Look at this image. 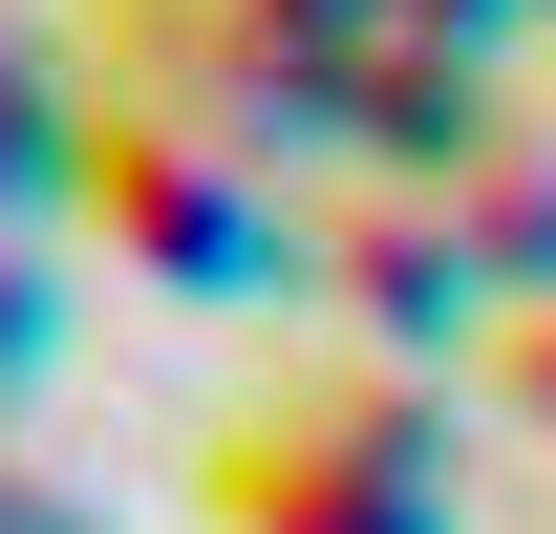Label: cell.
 I'll use <instances>...</instances> for the list:
<instances>
[{
	"mask_svg": "<svg viewBox=\"0 0 556 534\" xmlns=\"http://www.w3.org/2000/svg\"><path fill=\"white\" fill-rule=\"evenodd\" d=\"M321 278H343V321H386V342H450L492 300V257L450 236V193H364L343 236H321Z\"/></svg>",
	"mask_w": 556,
	"mask_h": 534,
	"instance_id": "cell-3",
	"label": "cell"
},
{
	"mask_svg": "<svg viewBox=\"0 0 556 534\" xmlns=\"http://www.w3.org/2000/svg\"><path fill=\"white\" fill-rule=\"evenodd\" d=\"M450 22H471V0H450Z\"/></svg>",
	"mask_w": 556,
	"mask_h": 534,
	"instance_id": "cell-7",
	"label": "cell"
},
{
	"mask_svg": "<svg viewBox=\"0 0 556 534\" xmlns=\"http://www.w3.org/2000/svg\"><path fill=\"white\" fill-rule=\"evenodd\" d=\"M214 534H450V428L407 364H300L214 428Z\"/></svg>",
	"mask_w": 556,
	"mask_h": 534,
	"instance_id": "cell-1",
	"label": "cell"
},
{
	"mask_svg": "<svg viewBox=\"0 0 556 534\" xmlns=\"http://www.w3.org/2000/svg\"><path fill=\"white\" fill-rule=\"evenodd\" d=\"M22 364H43V278L0 257V385H22Z\"/></svg>",
	"mask_w": 556,
	"mask_h": 534,
	"instance_id": "cell-6",
	"label": "cell"
},
{
	"mask_svg": "<svg viewBox=\"0 0 556 534\" xmlns=\"http://www.w3.org/2000/svg\"><path fill=\"white\" fill-rule=\"evenodd\" d=\"M129 257L172 278H257L278 257V193H257V150L214 129V107H150V86H86V171H65Z\"/></svg>",
	"mask_w": 556,
	"mask_h": 534,
	"instance_id": "cell-2",
	"label": "cell"
},
{
	"mask_svg": "<svg viewBox=\"0 0 556 534\" xmlns=\"http://www.w3.org/2000/svg\"><path fill=\"white\" fill-rule=\"evenodd\" d=\"M43 171H86V65H43V43L0 22V214L43 193Z\"/></svg>",
	"mask_w": 556,
	"mask_h": 534,
	"instance_id": "cell-4",
	"label": "cell"
},
{
	"mask_svg": "<svg viewBox=\"0 0 556 534\" xmlns=\"http://www.w3.org/2000/svg\"><path fill=\"white\" fill-rule=\"evenodd\" d=\"M450 236H471V257H492V278L556 321V171H535V150H492L471 193H450Z\"/></svg>",
	"mask_w": 556,
	"mask_h": 534,
	"instance_id": "cell-5",
	"label": "cell"
}]
</instances>
